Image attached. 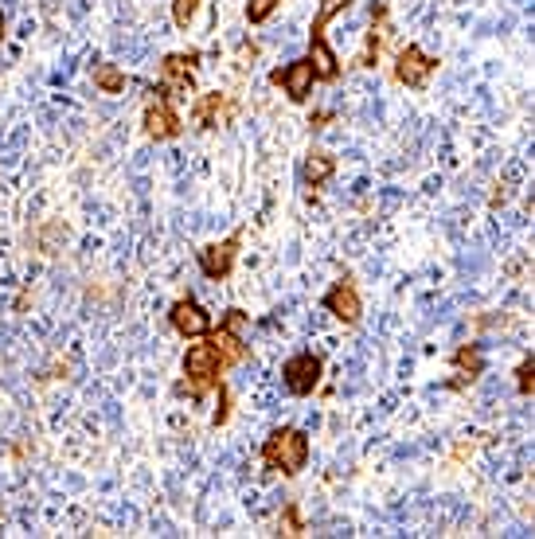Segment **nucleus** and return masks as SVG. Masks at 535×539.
Returning a JSON list of instances; mask_svg holds the SVG:
<instances>
[{
	"label": "nucleus",
	"instance_id": "7",
	"mask_svg": "<svg viewBox=\"0 0 535 539\" xmlns=\"http://www.w3.org/2000/svg\"><path fill=\"white\" fill-rule=\"evenodd\" d=\"M168 321H172V329L180 332V336H188V340H200V336L211 332V313H204V305H200L196 297H180V301H172Z\"/></svg>",
	"mask_w": 535,
	"mask_h": 539
},
{
	"label": "nucleus",
	"instance_id": "12",
	"mask_svg": "<svg viewBox=\"0 0 535 539\" xmlns=\"http://www.w3.org/2000/svg\"><path fill=\"white\" fill-rule=\"evenodd\" d=\"M192 118L204 125V129H219V125L231 118V102H227L223 94H204V98L196 102Z\"/></svg>",
	"mask_w": 535,
	"mask_h": 539
},
{
	"label": "nucleus",
	"instance_id": "3",
	"mask_svg": "<svg viewBox=\"0 0 535 539\" xmlns=\"http://www.w3.org/2000/svg\"><path fill=\"white\" fill-rule=\"evenodd\" d=\"M196 63H200V51H176V55H165V63H161V71H165V83L157 90V98H188L192 90H196V79H192V71H196Z\"/></svg>",
	"mask_w": 535,
	"mask_h": 539
},
{
	"label": "nucleus",
	"instance_id": "11",
	"mask_svg": "<svg viewBox=\"0 0 535 539\" xmlns=\"http://www.w3.org/2000/svg\"><path fill=\"white\" fill-rule=\"evenodd\" d=\"M211 344L219 348V356H223V364L227 368H235V364H243L250 356V348H247V336H239V332H231V329H219L211 332Z\"/></svg>",
	"mask_w": 535,
	"mask_h": 539
},
{
	"label": "nucleus",
	"instance_id": "6",
	"mask_svg": "<svg viewBox=\"0 0 535 539\" xmlns=\"http://www.w3.org/2000/svg\"><path fill=\"white\" fill-rule=\"evenodd\" d=\"M438 71V59H430L422 47H399V55H395V79L403 86H411V90H422V86L430 83V75Z\"/></svg>",
	"mask_w": 535,
	"mask_h": 539
},
{
	"label": "nucleus",
	"instance_id": "8",
	"mask_svg": "<svg viewBox=\"0 0 535 539\" xmlns=\"http://www.w3.org/2000/svg\"><path fill=\"white\" fill-rule=\"evenodd\" d=\"M270 83L282 86L293 102H305L309 94H313V67H309V59H293L286 67H278V71H270Z\"/></svg>",
	"mask_w": 535,
	"mask_h": 539
},
{
	"label": "nucleus",
	"instance_id": "18",
	"mask_svg": "<svg viewBox=\"0 0 535 539\" xmlns=\"http://www.w3.org/2000/svg\"><path fill=\"white\" fill-rule=\"evenodd\" d=\"M278 4H282V0H247V20L250 24H266Z\"/></svg>",
	"mask_w": 535,
	"mask_h": 539
},
{
	"label": "nucleus",
	"instance_id": "20",
	"mask_svg": "<svg viewBox=\"0 0 535 539\" xmlns=\"http://www.w3.org/2000/svg\"><path fill=\"white\" fill-rule=\"evenodd\" d=\"M516 387H520V395H532L535 391V356H528V360L516 368Z\"/></svg>",
	"mask_w": 535,
	"mask_h": 539
},
{
	"label": "nucleus",
	"instance_id": "21",
	"mask_svg": "<svg viewBox=\"0 0 535 539\" xmlns=\"http://www.w3.org/2000/svg\"><path fill=\"white\" fill-rule=\"evenodd\" d=\"M219 325H223V329H231V332H239V336H247V329H250V313H243V309H227Z\"/></svg>",
	"mask_w": 535,
	"mask_h": 539
},
{
	"label": "nucleus",
	"instance_id": "19",
	"mask_svg": "<svg viewBox=\"0 0 535 539\" xmlns=\"http://www.w3.org/2000/svg\"><path fill=\"white\" fill-rule=\"evenodd\" d=\"M196 8H200V0H172V20H176V28H188L192 16H196Z\"/></svg>",
	"mask_w": 535,
	"mask_h": 539
},
{
	"label": "nucleus",
	"instance_id": "2",
	"mask_svg": "<svg viewBox=\"0 0 535 539\" xmlns=\"http://www.w3.org/2000/svg\"><path fill=\"white\" fill-rule=\"evenodd\" d=\"M262 461H266V469H274V473H301L305 469V461H309V434L305 430H297V426H282V430H274L266 442H262Z\"/></svg>",
	"mask_w": 535,
	"mask_h": 539
},
{
	"label": "nucleus",
	"instance_id": "5",
	"mask_svg": "<svg viewBox=\"0 0 535 539\" xmlns=\"http://www.w3.org/2000/svg\"><path fill=\"white\" fill-rule=\"evenodd\" d=\"M321 372H325V360L313 356V352L289 356L286 364H282V379H286L289 395H313L317 383H321Z\"/></svg>",
	"mask_w": 535,
	"mask_h": 539
},
{
	"label": "nucleus",
	"instance_id": "15",
	"mask_svg": "<svg viewBox=\"0 0 535 539\" xmlns=\"http://www.w3.org/2000/svg\"><path fill=\"white\" fill-rule=\"evenodd\" d=\"M94 86L102 90V94H122L125 90V71L118 63H94Z\"/></svg>",
	"mask_w": 535,
	"mask_h": 539
},
{
	"label": "nucleus",
	"instance_id": "16",
	"mask_svg": "<svg viewBox=\"0 0 535 539\" xmlns=\"http://www.w3.org/2000/svg\"><path fill=\"white\" fill-rule=\"evenodd\" d=\"M332 172H336V161H332L329 153H309V161H305V172H301V176H305V184H309V188H321Z\"/></svg>",
	"mask_w": 535,
	"mask_h": 539
},
{
	"label": "nucleus",
	"instance_id": "17",
	"mask_svg": "<svg viewBox=\"0 0 535 539\" xmlns=\"http://www.w3.org/2000/svg\"><path fill=\"white\" fill-rule=\"evenodd\" d=\"M352 0H321V8H317V16H313V28H309V40H325V28H329V20L336 12H344Z\"/></svg>",
	"mask_w": 535,
	"mask_h": 539
},
{
	"label": "nucleus",
	"instance_id": "13",
	"mask_svg": "<svg viewBox=\"0 0 535 539\" xmlns=\"http://www.w3.org/2000/svg\"><path fill=\"white\" fill-rule=\"evenodd\" d=\"M453 368L461 372V379H453L450 387H465V383H473L477 375L485 372V356H481V348H477V344L457 348V352H453Z\"/></svg>",
	"mask_w": 535,
	"mask_h": 539
},
{
	"label": "nucleus",
	"instance_id": "22",
	"mask_svg": "<svg viewBox=\"0 0 535 539\" xmlns=\"http://www.w3.org/2000/svg\"><path fill=\"white\" fill-rule=\"evenodd\" d=\"M282 536H301L305 532V524H301V512H297V504H286V512H282Z\"/></svg>",
	"mask_w": 535,
	"mask_h": 539
},
{
	"label": "nucleus",
	"instance_id": "1",
	"mask_svg": "<svg viewBox=\"0 0 535 539\" xmlns=\"http://www.w3.org/2000/svg\"><path fill=\"white\" fill-rule=\"evenodd\" d=\"M223 372H227V364H223L219 348L211 344V336H207V340L200 336V344H192V348L184 352V375H188V379H184L176 391H180V395L188 391L192 399H204L211 387H215V391L223 387Z\"/></svg>",
	"mask_w": 535,
	"mask_h": 539
},
{
	"label": "nucleus",
	"instance_id": "14",
	"mask_svg": "<svg viewBox=\"0 0 535 539\" xmlns=\"http://www.w3.org/2000/svg\"><path fill=\"white\" fill-rule=\"evenodd\" d=\"M383 16H387V4H375L371 8V32H368V43H364V51H360V67H375V59H379V51H383Z\"/></svg>",
	"mask_w": 535,
	"mask_h": 539
},
{
	"label": "nucleus",
	"instance_id": "23",
	"mask_svg": "<svg viewBox=\"0 0 535 539\" xmlns=\"http://www.w3.org/2000/svg\"><path fill=\"white\" fill-rule=\"evenodd\" d=\"M0 40H4V12H0Z\"/></svg>",
	"mask_w": 535,
	"mask_h": 539
},
{
	"label": "nucleus",
	"instance_id": "4",
	"mask_svg": "<svg viewBox=\"0 0 535 539\" xmlns=\"http://www.w3.org/2000/svg\"><path fill=\"white\" fill-rule=\"evenodd\" d=\"M239 247H243V231L227 235L223 243H207V247L200 250V270H204V278H211V282L231 278L235 258H239Z\"/></svg>",
	"mask_w": 535,
	"mask_h": 539
},
{
	"label": "nucleus",
	"instance_id": "10",
	"mask_svg": "<svg viewBox=\"0 0 535 539\" xmlns=\"http://www.w3.org/2000/svg\"><path fill=\"white\" fill-rule=\"evenodd\" d=\"M180 114L168 106V98H157V102H149V110H145V133L153 137V141H172V137H180Z\"/></svg>",
	"mask_w": 535,
	"mask_h": 539
},
{
	"label": "nucleus",
	"instance_id": "9",
	"mask_svg": "<svg viewBox=\"0 0 535 539\" xmlns=\"http://www.w3.org/2000/svg\"><path fill=\"white\" fill-rule=\"evenodd\" d=\"M325 309H329L336 321H344V325H356V321H360L364 301H360V293L352 286V278H340V282L325 293Z\"/></svg>",
	"mask_w": 535,
	"mask_h": 539
}]
</instances>
